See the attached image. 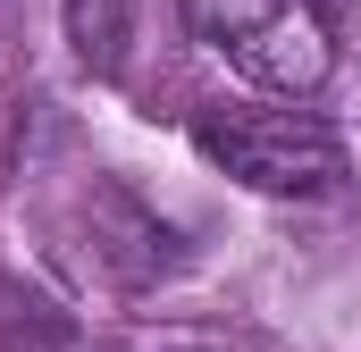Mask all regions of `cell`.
I'll use <instances>...</instances> for the list:
<instances>
[{"instance_id": "1", "label": "cell", "mask_w": 361, "mask_h": 352, "mask_svg": "<svg viewBox=\"0 0 361 352\" xmlns=\"http://www.w3.org/2000/svg\"><path fill=\"white\" fill-rule=\"evenodd\" d=\"M185 17L193 42L277 101H311L336 76V0H185Z\"/></svg>"}, {"instance_id": "2", "label": "cell", "mask_w": 361, "mask_h": 352, "mask_svg": "<svg viewBox=\"0 0 361 352\" xmlns=\"http://www.w3.org/2000/svg\"><path fill=\"white\" fill-rule=\"evenodd\" d=\"M202 160L219 176H235L244 193H269V201H319L345 184V143L328 118L294 109V101H261V109H210L193 126Z\"/></svg>"}, {"instance_id": "3", "label": "cell", "mask_w": 361, "mask_h": 352, "mask_svg": "<svg viewBox=\"0 0 361 352\" xmlns=\"http://www.w3.org/2000/svg\"><path fill=\"white\" fill-rule=\"evenodd\" d=\"M126 34H135V0H68V42L92 76L126 68Z\"/></svg>"}]
</instances>
